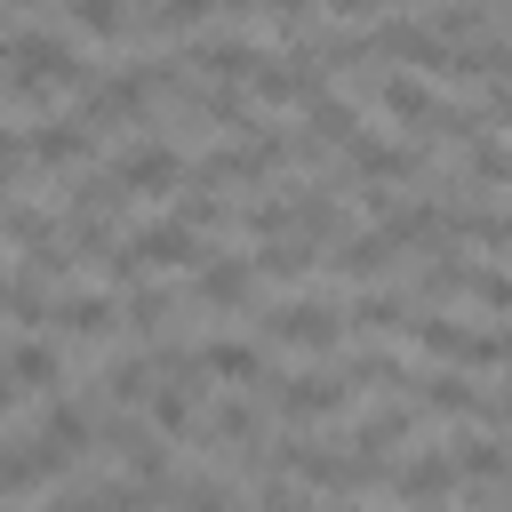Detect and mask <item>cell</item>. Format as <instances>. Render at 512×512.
<instances>
[{"label":"cell","mask_w":512,"mask_h":512,"mask_svg":"<svg viewBox=\"0 0 512 512\" xmlns=\"http://www.w3.org/2000/svg\"><path fill=\"white\" fill-rule=\"evenodd\" d=\"M408 336L440 368H512V328H480V320H456V312H416Z\"/></svg>","instance_id":"obj_1"},{"label":"cell","mask_w":512,"mask_h":512,"mask_svg":"<svg viewBox=\"0 0 512 512\" xmlns=\"http://www.w3.org/2000/svg\"><path fill=\"white\" fill-rule=\"evenodd\" d=\"M112 176H120V192H136V200H176L184 192V176H192V160H184V144L168 136V128H144L136 144H120L112 160H104Z\"/></svg>","instance_id":"obj_2"},{"label":"cell","mask_w":512,"mask_h":512,"mask_svg":"<svg viewBox=\"0 0 512 512\" xmlns=\"http://www.w3.org/2000/svg\"><path fill=\"white\" fill-rule=\"evenodd\" d=\"M264 344L336 360V352L352 344V336H344V304H336V296H280V304L264 312Z\"/></svg>","instance_id":"obj_3"},{"label":"cell","mask_w":512,"mask_h":512,"mask_svg":"<svg viewBox=\"0 0 512 512\" xmlns=\"http://www.w3.org/2000/svg\"><path fill=\"white\" fill-rule=\"evenodd\" d=\"M96 144H104V136H96L80 112H64V104L24 128V160H32L40 176H80V168H96Z\"/></svg>","instance_id":"obj_4"},{"label":"cell","mask_w":512,"mask_h":512,"mask_svg":"<svg viewBox=\"0 0 512 512\" xmlns=\"http://www.w3.org/2000/svg\"><path fill=\"white\" fill-rule=\"evenodd\" d=\"M344 408H352V384H344L328 360L272 376V416H288V424H328V416H344Z\"/></svg>","instance_id":"obj_5"},{"label":"cell","mask_w":512,"mask_h":512,"mask_svg":"<svg viewBox=\"0 0 512 512\" xmlns=\"http://www.w3.org/2000/svg\"><path fill=\"white\" fill-rule=\"evenodd\" d=\"M96 440H104V448H112V456L128 464L120 480H136V488H152V496H168V480H176V464H168V440H160V432H152L144 416H112V424H104Z\"/></svg>","instance_id":"obj_6"},{"label":"cell","mask_w":512,"mask_h":512,"mask_svg":"<svg viewBox=\"0 0 512 512\" xmlns=\"http://www.w3.org/2000/svg\"><path fill=\"white\" fill-rule=\"evenodd\" d=\"M32 448H40V456H48L56 472H72V464H80V456L96 448V408H88V400H64V392H56V400H40Z\"/></svg>","instance_id":"obj_7"},{"label":"cell","mask_w":512,"mask_h":512,"mask_svg":"<svg viewBox=\"0 0 512 512\" xmlns=\"http://www.w3.org/2000/svg\"><path fill=\"white\" fill-rule=\"evenodd\" d=\"M384 480H392L400 504L432 512V504H448V488H456V456H448V440H424V448H400Z\"/></svg>","instance_id":"obj_8"},{"label":"cell","mask_w":512,"mask_h":512,"mask_svg":"<svg viewBox=\"0 0 512 512\" xmlns=\"http://www.w3.org/2000/svg\"><path fill=\"white\" fill-rule=\"evenodd\" d=\"M48 336H56V344H112V336H120V296H112V288H64Z\"/></svg>","instance_id":"obj_9"},{"label":"cell","mask_w":512,"mask_h":512,"mask_svg":"<svg viewBox=\"0 0 512 512\" xmlns=\"http://www.w3.org/2000/svg\"><path fill=\"white\" fill-rule=\"evenodd\" d=\"M192 296H200L208 312H248V304H256V264H248L240 248H208L200 272H192Z\"/></svg>","instance_id":"obj_10"},{"label":"cell","mask_w":512,"mask_h":512,"mask_svg":"<svg viewBox=\"0 0 512 512\" xmlns=\"http://www.w3.org/2000/svg\"><path fill=\"white\" fill-rule=\"evenodd\" d=\"M368 96H376V112H384V120H400L408 136L440 112V88H432V80H416V72H392V64H376V72H368Z\"/></svg>","instance_id":"obj_11"},{"label":"cell","mask_w":512,"mask_h":512,"mask_svg":"<svg viewBox=\"0 0 512 512\" xmlns=\"http://www.w3.org/2000/svg\"><path fill=\"white\" fill-rule=\"evenodd\" d=\"M328 264H336L352 288H384V272L400 264V248H392V232H384V224H352V232L328 248Z\"/></svg>","instance_id":"obj_12"},{"label":"cell","mask_w":512,"mask_h":512,"mask_svg":"<svg viewBox=\"0 0 512 512\" xmlns=\"http://www.w3.org/2000/svg\"><path fill=\"white\" fill-rule=\"evenodd\" d=\"M0 376H8L16 392L56 400V392H64V344H56V336H16V344L0 352Z\"/></svg>","instance_id":"obj_13"},{"label":"cell","mask_w":512,"mask_h":512,"mask_svg":"<svg viewBox=\"0 0 512 512\" xmlns=\"http://www.w3.org/2000/svg\"><path fill=\"white\" fill-rule=\"evenodd\" d=\"M192 360H200V376H216V384H240V392L272 384V368H264V344H248V336H200V344H192Z\"/></svg>","instance_id":"obj_14"},{"label":"cell","mask_w":512,"mask_h":512,"mask_svg":"<svg viewBox=\"0 0 512 512\" xmlns=\"http://www.w3.org/2000/svg\"><path fill=\"white\" fill-rule=\"evenodd\" d=\"M200 416H208V376L152 384V400H144V424H152L160 440H192V432H200Z\"/></svg>","instance_id":"obj_15"},{"label":"cell","mask_w":512,"mask_h":512,"mask_svg":"<svg viewBox=\"0 0 512 512\" xmlns=\"http://www.w3.org/2000/svg\"><path fill=\"white\" fill-rule=\"evenodd\" d=\"M408 320H416V304H408L400 280L352 288V296H344V336H392V328H408Z\"/></svg>","instance_id":"obj_16"},{"label":"cell","mask_w":512,"mask_h":512,"mask_svg":"<svg viewBox=\"0 0 512 512\" xmlns=\"http://www.w3.org/2000/svg\"><path fill=\"white\" fill-rule=\"evenodd\" d=\"M448 456H456V480H472V488H504L512 480V440L504 432H456Z\"/></svg>","instance_id":"obj_17"},{"label":"cell","mask_w":512,"mask_h":512,"mask_svg":"<svg viewBox=\"0 0 512 512\" xmlns=\"http://www.w3.org/2000/svg\"><path fill=\"white\" fill-rule=\"evenodd\" d=\"M408 408H424V416H472L480 384L464 368H424V376H408Z\"/></svg>","instance_id":"obj_18"},{"label":"cell","mask_w":512,"mask_h":512,"mask_svg":"<svg viewBox=\"0 0 512 512\" xmlns=\"http://www.w3.org/2000/svg\"><path fill=\"white\" fill-rule=\"evenodd\" d=\"M248 264H256V288H296V280H312L328 256H320L312 240H296V232H288V240H264Z\"/></svg>","instance_id":"obj_19"},{"label":"cell","mask_w":512,"mask_h":512,"mask_svg":"<svg viewBox=\"0 0 512 512\" xmlns=\"http://www.w3.org/2000/svg\"><path fill=\"white\" fill-rule=\"evenodd\" d=\"M168 320H176V288H160V280H136V288H120V328H128L136 344L168 336Z\"/></svg>","instance_id":"obj_20"},{"label":"cell","mask_w":512,"mask_h":512,"mask_svg":"<svg viewBox=\"0 0 512 512\" xmlns=\"http://www.w3.org/2000/svg\"><path fill=\"white\" fill-rule=\"evenodd\" d=\"M408 432H416V408H408V400H376V408L352 424V440H344V448H360V456H376V464H384Z\"/></svg>","instance_id":"obj_21"},{"label":"cell","mask_w":512,"mask_h":512,"mask_svg":"<svg viewBox=\"0 0 512 512\" xmlns=\"http://www.w3.org/2000/svg\"><path fill=\"white\" fill-rule=\"evenodd\" d=\"M448 232H456V248L472 240V248H496V256H512V208H488L480 192H472V200H456Z\"/></svg>","instance_id":"obj_22"},{"label":"cell","mask_w":512,"mask_h":512,"mask_svg":"<svg viewBox=\"0 0 512 512\" xmlns=\"http://www.w3.org/2000/svg\"><path fill=\"white\" fill-rule=\"evenodd\" d=\"M456 152H464V176H456L464 192H472V184H512V144H504L496 128H480V136H464Z\"/></svg>","instance_id":"obj_23"},{"label":"cell","mask_w":512,"mask_h":512,"mask_svg":"<svg viewBox=\"0 0 512 512\" xmlns=\"http://www.w3.org/2000/svg\"><path fill=\"white\" fill-rule=\"evenodd\" d=\"M64 472L32 448V440H0V496H24V488H56Z\"/></svg>","instance_id":"obj_24"},{"label":"cell","mask_w":512,"mask_h":512,"mask_svg":"<svg viewBox=\"0 0 512 512\" xmlns=\"http://www.w3.org/2000/svg\"><path fill=\"white\" fill-rule=\"evenodd\" d=\"M104 400L136 416V408L152 400V360H144V352H112V360H104Z\"/></svg>","instance_id":"obj_25"},{"label":"cell","mask_w":512,"mask_h":512,"mask_svg":"<svg viewBox=\"0 0 512 512\" xmlns=\"http://www.w3.org/2000/svg\"><path fill=\"white\" fill-rule=\"evenodd\" d=\"M72 40H136V8H96V0H80V8H64L56 16Z\"/></svg>","instance_id":"obj_26"},{"label":"cell","mask_w":512,"mask_h":512,"mask_svg":"<svg viewBox=\"0 0 512 512\" xmlns=\"http://www.w3.org/2000/svg\"><path fill=\"white\" fill-rule=\"evenodd\" d=\"M248 504H256V512H320V496H312V488H296V480H280V472H256Z\"/></svg>","instance_id":"obj_27"},{"label":"cell","mask_w":512,"mask_h":512,"mask_svg":"<svg viewBox=\"0 0 512 512\" xmlns=\"http://www.w3.org/2000/svg\"><path fill=\"white\" fill-rule=\"evenodd\" d=\"M464 296H472V304H488L496 320H512V272H504V264H472Z\"/></svg>","instance_id":"obj_28"},{"label":"cell","mask_w":512,"mask_h":512,"mask_svg":"<svg viewBox=\"0 0 512 512\" xmlns=\"http://www.w3.org/2000/svg\"><path fill=\"white\" fill-rule=\"evenodd\" d=\"M16 400H24V392H16V384H8V376H0V416H8V408H16Z\"/></svg>","instance_id":"obj_29"},{"label":"cell","mask_w":512,"mask_h":512,"mask_svg":"<svg viewBox=\"0 0 512 512\" xmlns=\"http://www.w3.org/2000/svg\"><path fill=\"white\" fill-rule=\"evenodd\" d=\"M0 312H8V272H0Z\"/></svg>","instance_id":"obj_30"},{"label":"cell","mask_w":512,"mask_h":512,"mask_svg":"<svg viewBox=\"0 0 512 512\" xmlns=\"http://www.w3.org/2000/svg\"><path fill=\"white\" fill-rule=\"evenodd\" d=\"M328 512H360V504H328Z\"/></svg>","instance_id":"obj_31"}]
</instances>
